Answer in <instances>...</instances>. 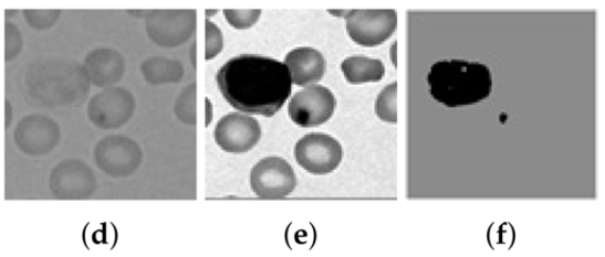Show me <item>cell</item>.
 Listing matches in <instances>:
<instances>
[{"label": "cell", "mask_w": 605, "mask_h": 257, "mask_svg": "<svg viewBox=\"0 0 605 257\" xmlns=\"http://www.w3.org/2000/svg\"><path fill=\"white\" fill-rule=\"evenodd\" d=\"M216 81L225 100L250 115L273 117L292 93L288 66L259 55L233 57L219 68Z\"/></svg>", "instance_id": "obj_1"}, {"label": "cell", "mask_w": 605, "mask_h": 257, "mask_svg": "<svg viewBox=\"0 0 605 257\" xmlns=\"http://www.w3.org/2000/svg\"><path fill=\"white\" fill-rule=\"evenodd\" d=\"M91 84L83 65L72 60L36 61L25 73L29 96L48 108L81 106L91 92Z\"/></svg>", "instance_id": "obj_2"}, {"label": "cell", "mask_w": 605, "mask_h": 257, "mask_svg": "<svg viewBox=\"0 0 605 257\" xmlns=\"http://www.w3.org/2000/svg\"><path fill=\"white\" fill-rule=\"evenodd\" d=\"M427 83L430 96L447 108L478 105L491 96L493 87L488 65L460 60L431 65Z\"/></svg>", "instance_id": "obj_3"}, {"label": "cell", "mask_w": 605, "mask_h": 257, "mask_svg": "<svg viewBox=\"0 0 605 257\" xmlns=\"http://www.w3.org/2000/svg\"><path fill=\"white\" fill-rule=\"evenodd\" d=\"M96 186L93 169L77 159L60 162L49 178L51 194L62 201L88 200L95 194Z\"/></svg>", "instance_id": "obj_4"}, {"label": "cell", "mask_w": 605, "mask_h": 257, "mask_svg": "<svg viewBox=\"0 0 605 257\" xmlns=\"http://www.w3.org/2000/svg\"><path fill=\"white\" fill-rule=\"evenodd\" d=\"M344 19L350 38L366 47L384 44L399 23L395 10H352Z\"/></svg>", "instance_id": "obj_5"}, {"label": "cell", "mask_w": 605, "mask_h": 257, "mask_svg": "<svg viewBox=\"0 0 605 257\" xmlns=\"http://www.w3.org/2000/svg\"><path fill=\"white\" fill-rule=\"evenodd\" d=\"M295 159L300 167L313 175H326L335 171L343 159L341 143L333 136L307 133L295 147Z\"/></svg>", "instance_id": "obj_6"}, {"label": "cell", "mask_w": 605, "mask_h": 257, "mask_svg": "<svg viewBox=\"0 0 605 257\" xmlns=\"http://www.w3.org/2000/svg\"><path fill=\"white\" fill-rule=\"evenodd\" d=\"M252 192L263 200H281L296 190L298 178L283 159L271 157L258 162L250 174Z\"/></svg>", "instance_id": "obj_7"}, {"label": "cell", "mask_w": 605, "mask_h": 257, "mask_svg": "<svg viewBox=\"0 0 605 257\" xmlns=\"http://www.w3.org/2000/svg\"><path fill=\"white\" fill-rule=\"evenodd\" d=\"M335 95L323 85H311L293 96L289 103L291 121L301 128L323 126L334 116Z\"/></svg>", "instance_id": "obj_8"}, {"label": "cell", "mask_w": 605, "mask_h": 257, "mask_svg": "<svg viewBox=\"0 0 605 257\" xmlns=\"http://www.w3.org/2000/svg\"><path fill=\"white\" fill-rule=\"evenodd\" d=\"M14 143L25 156L44 157L61 141V129L53 118L44 115H28L17 125Z\"/></svg>", "instance_id": "obj_9"}, {"label": "cell", "mask_w": 605, "mask_h": 257, "mask_svg": "<svg viewBox=\"0 0 605 257\" xmlns=\"http://www.w3.org/2000/svg\"><path fill=\"white\" fill-rule=\"evenodd\" d=\"M94 160L103 173L113 178H127L140 164L142 152L128 137L113 135L96 144Z\"/></svg>", "instance_id": "obj_10"}, {"label": "cell", "mask_w": 605, "mask_h": 257, "mask_svg": "<svg viewBox=\"0 0 605 257\" xmlns=\"http://www.w3.org/2000/svg\"><path fill=\"white\" fill-rule=\"evenodd\" d=\"M134 111L133 96L123 88L96 94L88 103V118L98 129L111 130L125 126Z\"/></svg>", "instance_id": "obj_11"}, {"label": "cell", "mask_w": 605, "mask_h": 257, "mask_svg": "<svg viewBox=\"0 0 605 257\" xmlns=\"http://www.w3.org/2000/svg\"><path fill=\"white\" fill-rule=\"evenodd\" d=\"M262 139V128L255 118L243 114L223 116L215 129L218 147L227 152L243 153L252 150Z\"/></svg>", "instance_id": "obj_12"}, {"label": "cell", "mask_w": 605, "mask_h": 257, "mask_svg": "<svg viewBox=\"0 0 605 257\" xmlns=\"http://www.w3.org/2000/svg\"><path fill=\"white\" fill-rule=\"evenodd\" d=\"M84 71L97 88H108L125 75V60L112 49H96L85 57Z\"/></svg>", "instance_id": "obj_13"}, {"label": "cell", "mask_w": 605, "mask_h": 257, "mask_svg": "<svg viewBox=\"0 0 605 257\" xmlns=\"http://www.w3.org/2000/svg\"><path fill=\"white\" fill-rule=\"evenodd\" d=\"M284 64L288 66L292 84L298 87H307L323 79L325 60L319 50L313 47H298L290 51Z\"/></svg>", "instance_id": "obj_14"}, {"label": "cell", "mask_w": 605, "mask_h": 257, "mask_svg": "<svg viewBox=\"0 0 605 257\" xmlns=\"http://www.w3.org/2000/svg\"><path fill=\"white\" fill-rule=\"evenodd\" d=\"M341 71L345 79L354 85L377 83L383 81L386 74V67L382 61L365 56L345 58L341 64Z\"/></svg>", "instance_id": "obj_15"}, {"label": "cell", "mask_w": 605, "mask_h": 257, "mask_svg": "<svg viewBox=\"0 0 605 257\" xmlns=\"http://www.w3.org/2000/svg\"><path fill=\"white\" fill-rule=\"evenodd\" d=\"M397 83L393 82L379 93L375 101V114L385 124L396 125L397 119Z\"/></svg>", "instance_id": "obj_16"}, {"label": "cell", "mask_w": 605, "mask_h": 257, "mask_svg": "<svg viewBox=\"0 0 605 257\" xmlns=\"http://www.w3.org/2000/svg\"><path fill=\"white\" fill-rule=\"evenodd\" d=\"M27 24L38 31L54 28L61 19V10H23Z\"/></svg>", "instance_id": "obj_17"}, {"label": "cell", "mask_w": 605, "mask_h": 257, "mask_svg": "<svg viewBox=\"0 0 605 257\" xmlns=\"http://www.w3.org/2000/svg\"><path fill=\"white\" fill-rule=\"evenodd\" d=\"M225 19L238 30L252 28L261 19V10H225Z\"/></svg>", "instance_id": "obj_18"}, {"label": "cell", "mask_w": 605, "mask_h": 257, "mask_svg": "<svg viewBox=\"0 0 605 257\" xmlns=\"http://www.w3.org/2000/svg\"><path fill=\"white\" fill-rule=\"evenodd\" d=\"M23 51L22 32L15 24L6 23V61L11 62L19 57Z\"/></svg>", "instance_id": "obj_19"}, {"label": "cell", "mask_w": 605, "mask_h": 257, "mask_svg": "<svg viewBox=\"0 0 605 257\" xmlns=\"http://www.w3.org/2000/svg\"><path fill=\"white\" fill-rule=\"evenodd\" d=\"M223 49V39L220 29L211 21H206V60L216 58Z\"/></svg>", "instance_id": "obj_20"}, {"label": "cell", "mask_w": 605, "mask_h": 257, "mask_svg": "<svg viewBox=\"0 0 605 257\" xmlns=\"http://www.w3.org/2000/svg\"><path fill=\"white\" fill-rule=\"evenodd\" d=\"M6 127L9 128V126L11 125V121H12V108H11V105L9 103V100L6 101Z\"/></svg>", "instance_id": "obj_21"}, {"label": "cell", "mask_w": 605, "mask_h": 257, "mask_svg": "<svg viewBox=\"0 0 605 257\" xmlns=\"http://www.w3.org/2000/svg\"><path fill=\"white\" fill-rule=\"evenodd\" d=\"M396 44H397V43H394L393 49H392L393 63H394L395 66L397 65V63H396L397 61H396V58H395V49H396Z\"/></svg>", "instance_id": "obj_22"}]
</instances>
